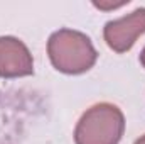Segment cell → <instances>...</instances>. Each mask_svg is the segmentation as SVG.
<instances>
[{
	"label": "cell",
	"mask_w": 145,
	"mask_h": 144,
	"mask_svg": "<svg viewBox=\"0 0 145 144\" xmlns=\"http://www.w3.org/2000/svg\"><path fill=\"white\" fill-rule=\"evenodd\" d=\"M47 54L52 66L64 75H83L91 70L98 59L91 39L84 32L68 27L49 36Z\"/></svg>",
	"instance_id": "obj_1"
},
{
	"label": "cell",
	"mask_w": 145,
	"mask_h": 144,
	"mask_svg": "<svg viewBox=\"0 0 145 144\" xmlns=\"http://www.w3.org/2000/svg\"><path fill=\"white\" fill-rule=\"evenodd\" d=\"M125 132V115L113 104L101 102L89 107L74 129L76 144H118Z\"/></svg>",
	"instance_id": "obj_2"
},
{
	"label": "cell",
	"mask_w": 145,
	"mask_h": 144,
	"mask_svg": "<svg viewBox=\"0 0 145 144\" xmlns=\"http://www.w3.org/2000/svg\"><path fill=\"white\" fill-rule=\"evenodd\" d=\"M145 34V7L135 9L133 12L110 20L103 27V37L110 49L115 53H127L133 48L137 39Z\"/></svg>",
	"instance_id": "obj_3"
},
{
	"label": "cell",
	"mask_w": 145,
	"mask_h": 144,
	"mask_svg": "<svg viewBox=\"0 0 145 144\" xmlns=\"http://www.w3.org/2000/svg\"><path fill=\"white\" fill-rule=\"evenodd\" d=\"M34 73L29 48L14 36H0V78H22Z\"/></svg>",
	"instance_id": "obj_4"
},
{
	"label": "cell",
	"mask_w": 145,
	"mask_h": 144,
	"mask_svg": "<svg viewBox=\"0 0 145 144\" xmlns=\"http://www.w3.org/2000/svg\"><path fill=\"white\" fill-rule=\"evenodd\" d=\"M140 63H142V66L145 68V48L142 49V53H140Z\"/></svg>",
	"instance_id": "obj_5"
},
{
	"label": "cell",
	"mask_w": 145,
	"mask_h": 144,
	"mask_svg": "<svg viewBox=\"0 0 145 144\" xmlns=\"http://www.w3.org/2000/svg\"><path fill=\"white\" fill-rule=\"evenodd\" d=\"M133 144H145V134H144V136H140V137H138Z\"/></svg>",
	"instance_id": "obj_6"
}]
</instances>
